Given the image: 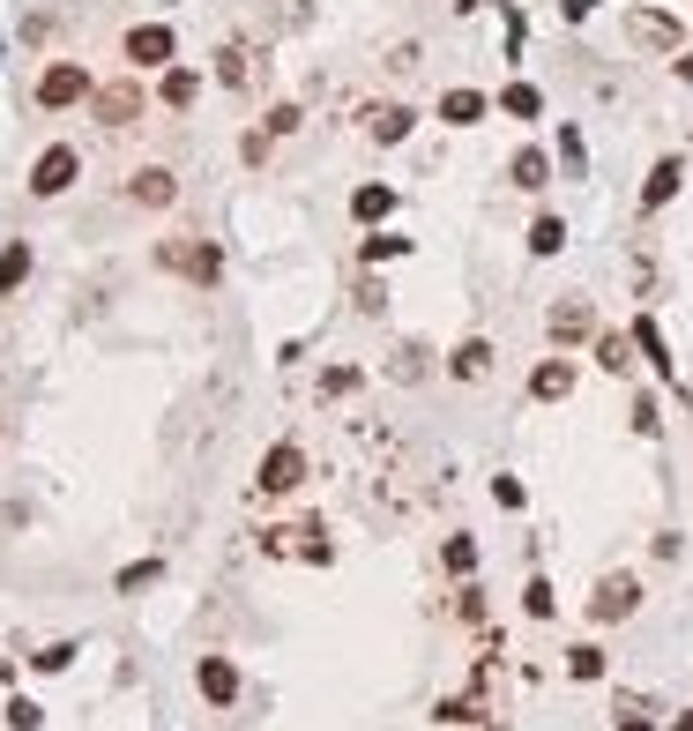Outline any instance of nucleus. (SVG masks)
<instances>
[{
	"instance_id": "34",
	"label": "nucleus",
	"mask_w": 693,
	"mask_h": 731,
	"mask_svg": "<svg viewBox=\"0 0 693 731\" xmlns=\"http://www.w3.org/2000/svg\"><path fill=\"white\" fill-rule=\"evenodd\" d=\"M321 388H328V396H351V388H359V374H351V366H336V374H321Z\"/></svg>"
},
{
	"instance_id": "39",
	"label": "nucleus",
	"mask_w": 693,
	"mask_h": 731,
	"mask_svg": "<svg viewBox=\"0 0 693 731\" xmlns=\"http://www.w3.org/2000/svg\"><path fill=\"white\" fill-rule=\"evenodd\" d=\"M619 731H649V724H619Z\"/></svg>"
},
{
	"instance_id": "14",
	"label": "nucleus",
	"mask_w": 693,
	"mask_h": 731,
	"mask_svg": "<svg viewBox=\"0 0 693 731\" xmlns=\"http://www.w3.org/2000/svg\"><path fill=\"white\" fill-rule=\"evenodd\" d=\"M366 128H373V142H403V134L418 128V113H410V105H373Z\"/></svg>"
},
{
	"instance_id": "13",
	"label": "nucleus",
	"mask_w": 693,
	"mask_h": 731,
	"mask_svg": "<svg viewBox=\"0 0 693 731\" xmlns=\"http://www.w3.org/2000/svg\"><path fill=\"white\" fill-rule=\"evenodd\" d=\"M31 284V239H8L0 247V299H15Z\"/></svg>"
},
{
	"instance_id": "6",
	"label": "nucleus",
	"mask_w": 693,
	"mask_h": 731,
	"mask_svg": "<svg viewBox=\"0 0 693 731\" xmlns=\"http://www.w3.org/2000/svg\"><path fill=\"white\" fill-rule=\"evenodd\" d=\"M634 604H642V582H634V575H604L597 598H589V612H597V620H626Z\"/></svg>"
},
{
	"instance_id": "7",
	"label": "nucleus",
	"mask_w": 693,
	"mask_h": 731,
	"mask_svg": "<svg viewBox=\"0 0 693 731\" xmlns=\"http://www.w3.org/2000/svg\"><path fill=\"white\" fill-rule=\"evenodd\" d=\"M626 38L656 45V52H686V45H679V23H671V15H656V8H634V15H626Z\"/></svg>"
},
{
	"instance_id": "27",
	"label": "nucleus",
	"mask_w": 693,
	"mask_h": 731,
	"mask_svg": "<svg viewBox=\"0 0 693 731\" xmlns=\"http://www.w3.org/2000/svg\"><path fill=\"white\" fill-rule=\"evenodd\" d=\"M157 575H164L157 559H134V567H120V590H127V598H134V590H150Z\"/></svg>"
},
{
	"instance_id": "29",
	"label": "nucleus",
	"mask_w": 693,
	"mask_h": 731,
	"mask_svg": "<svg viewBox=\"0 0 693 731\" xmlns=\"http://www.w3.org/2000/svg\"><path fill=\"white\" fill-rule=\"evenodd\" d=\"M8 724H15V731H38L45 709H38V701H8Z\"/></svg>"
},
{
	"instance_id": "12",
	"label": "nucleus",
	"mask_w": 693,
	"mask_h": 731,
	"mask_svg": "<svg viewBox=\"0 0 693 731\" xmlns=\"http://www.w3.org/2000/svg\"><path fill=\"white\" fill-rule=\"evenodd\" d=\"M195 687H202L209 701H216V709H224V701H232V694H239V672H232V664H224V657H202V664H195Z\"/></svg>"
},
{
	"instance_id": "22",
	"label": "nucleus",
	"mask_w": 693,
	"mask_h": 731,
	"mask_svg": "<svg viewBox=\"0 0 693 731\" xmlns=\"http://www.w3.org/2000/svg\"><path fill=\"white\" fill-rule=\"evenodd\" d=\"M634 344H642V358H649L656 374H671V351H663V329H656L649 314H634Z\"/></svg>"
},
{
	"instance_id": "35",
	"label": "nucleus",
	"mask_w": 693,
	"mask_h": 731,
	"mask_svg": "<svg viewBox=\"0 0 693 731\" xmlns=\"http://www.w3.org/2000/svg\"><path fill=\"white\" fill-rule=\"evenodd\" d=\"M656 426H663V418H656V403H649V396H634V433H656Z\"/></svg>"
},
{
	"instance_id": "32",
	"label": "nucleus",
	"mask_w": 693,
	"mask_h": 731,
	"mask_svg": "<svg viewBox=\"0 0 693 731\" xmlns=\"http://www.w3.org/2000/svg\"><path fill=\"white\" fill-rule=\"evenodd\" d=\"M522 604H530V620H552V590H544V582H530V590H522Z\"/></svg>"
},
{
	"instance_id": "19",
	"label": "nucleus",
	"mask_w": 693,
	"mask_h": 731,
	"mask_svg": "<svg viewBox=\"0 0 693 731\" xmlns=\"http://www.w3.org/2000/svg\"><path fill=\"white\" fill-rule=\"evenodd\" d=\"M388 210H396V187H380V179L351 194V216H359V224H380V216H388Z\"/></svg>"
},
{
	"instance_id": "15",
	"label": "nucleus",
	"mask_w": 693,
	"mask_h": 731,
	"mask_svg": "<svg viewBox=\"0 0 693 731\" xmlns=\"http://www.w3.org/2000/svg\"><path fill=\"white\" fill-rule=\"evenodd\" d=\"M157 97H164V105H172V113H187V105L202 97V75H195V68H164Z\"/></svg>"
},
{
	"instance_id": "33",
	"label": "nucleus",
	"mask_w": 693,
	"mask_h": 731,
	"mask_svg": "<svg viewBox=\"0 0 693 731\" xmlns=\"http://www.w3.org/2000/svg\"><path fill=\"white\" fill-rule=\"evenodd\" d=\"M216 75H224V83H246V52H239V45H232V52L216 60Z\"/></svg>"
},
{
	"instance_id": "11",
	"label": "nucleus",
	"mask_w": 693,
	"mask_h": 731,
	"mask_svg": "<svg viewBox=\"0 0 693 731\" xmlns=\"http://www.w3.org/2000/svg\"><path fill=\"white\" fill-rule=\"evenodd\" d=\"M589 329H597L589 299H560V306H552V344H582Z\"/></svg>"
},
{
	"instance_id": "1",
	"label": "nucleus",
	"mask_w": 693,
	"mask_h": 731,
	"mask_svg": "<svg viewBox=\"0 0 693 731\" xmlns=\"http://www.w3.org/2000/svg\"><path fill=\"white\" fill-rule=\"evenodd\" d=\"M157 269L187 276V284H216V276H224V255H216L209 239H157Z\"/></svg>"
},
{
	"instance_id": "2",
	"label": "nucleus",
	"mask_w": 693,
	"mask_h": 731,
	"mask_svg": "<svg viewBox=\"0 0 693 731\" xmlns=\"http://www.w3.org/2000/svg\"><path fill=\"white\" fill-rule=\"evenodd\" d=\"M90 90H97V83L82 75L75 60H52V68L38 75V105H45V113H68V105H82V97H90Z\"/></svg>"
},
{
	"instance_id": "26",
	"label": "nucleus",
	"mask_w": 693,
	"mask_h": 731,
	"mask_svg": "<svg viewBox=\"0 0 693 731\" xmlns=\"http://www.w3.org/2000/svg\"><path fill=\"white\" fill-rule=\"evenodd\" d=\"M567 672H574V680H604V649H589V642H582V649L567 657Z\"/></svg>"
},
{
	"instance_id": "25",
	"label": "nucleus",
	"mask_w": 693,
	"mask_h": 731,
	"mask_svg": "<svg viewBox=\"0 0 693 731\" xmlns=\"http://www.w3.org/2000/svg\"><path fill=\"white\" fill-rule=\"evenodd\" d=\"M359 255L380 269V261H403V255H410V239H396V232H366V247H359Z\"/></svg>"
},
{
	"instance_id": "28",
	"label": "nucleus",
	"mask_w": 693,
	"mask_h": 731,
	"mask_svg": "<svg viewBox=\"0 0 693 731\" xmlns=\"http://www.w3.org/2000/svg\"><path fill=\"white\" fill-rule=\"evenodd\" d=\"M31 664H38V672H68V664H75V642H45Z\"/></svg>"
},
{
	"instance_id": "20",
	"label": "nucleus",
	"mask_w": 693,
	"mask_h": 731,
	"mask_svg": "<svg viewBox=\"0 0 693 731\" xmlns=\"http://www.w3.org/2000/svg\"><path fill=\"white\" fill-rule=\"evenodd\" d=\"M478 113H485L478 90H448V97H441V120H448V128H478Z\"/></svg>"
},
{
	"instance_id": "9",
	"label": "nucleus",
	"mask_w": 693,
	"mask_h": 731,
	"mask_svg": "<svg viewBox=\"0 0 693 731\" xmlns=\"http://www.w3.org/2000/svg\"><path fill=\"white\" fill-rule=\"evenodd\" d=\"M127 194H134V202H142V210H172V202H179V179L164 173V165H142V173H134V187H127Z\"/></svg>"
},
{
	"instance_id": "21",
	"label": "nucleus",
	"mask_w": 693,
	"mask_h": 731,
	"mask_svg": "<svg viewBox=\"0 0 693 731\" xmlns=\"http://www.w3.org/2000/svg\"><path fill=\"white\" fill-rule=\"evenodd\" d=\"M560 247H567V216H537V224H530V255L552 261Z\"/></svg>"
},
{
	"instance_id": "10",
	"label": "nucleus",
	"mask_w": 693,
	"mask_h": 731,
	"mask_svg": "<svg viewBox=\"0 0 693 731\" xmlns=\"http://www.w3.org/2000/svg\"><path fill=\"white\" fill-rule=\"evenodd\" d=\"M530 396L537 403H567L574 396V358H544V366L530 374Z\"/></svg>"
},
{
	"instance_id": "5",
	"label": "nucleus",
	"mask_w": 693,
	"mask_h": 731,
	"mask_svg": "<svg viewBox=\"0 0 693 731\" xmlns=\"http://www.w3.org/2000/svg\"><path fill=\"white\" fill-rule=\"evenodd\" d=\"M298 477H306V456H298L291 440H277V448L261 456V471H254V485H261V493H291Z\"/></svg>"
},
{
	"instance_id": "30",
	"label": "nucleus",
	"mask_w": 693,
	"mask_h": 731,
	"mask_svg": "<svg viewBox=\"0 0 693 731\" xmlns=\"http://www.w3.org/2000/svg\"><path fill=\"white\" fill-rule=\"evenodd\" d=\"M306 128V113H298V105H277V113H269V134H298Z\"/></svg>"
},
{
	"instance_id": "37",
	"label": "nucleus",
	"mask_w": 693,
	"mask_h": 731,
	"mask_svg": "<svg viewBox=\"0 0 693 731\" xmlns=\"http://www.w3.org/2000/svg\"><path fill=\"white\" fill-rule=\"evenodd\" d=\"M671 68H679V83H693V52H671Z\"/></svg>"
},
{
	"instance_id": "16",
	"label": "nucleus",
	"mask_w": 693,
	"mask_h": 731,
	"mask_svg": "<svg viewBox=\"0 0 693 731\" xmlns=\"http://www.w3.org/2000/svg\"><path fill=\"white\" fill-rule=\"evenodd\" d=\"M679 179H686V165H679V157H663V165L649 173V187H642V210H663V202L679 194Z\"/></svg>"
},
{
	"instance_id": "8",
	"label": "nucleus",
	"mask_w": 693,
	"mask_h": 731,
	"mask_svg": "<svg viewBox=\"0 0 693 731\" xmlns=\"http://www.w3.org/2000/svg\"><path fill=\"white\" fill-rule=\"evenodd\" d=\"M127 60H134V68H164V60H172V31H164V23H134V31H127Z\"/></svg>"
},
{
	"instance_id": "4",
	"label": "nucleus",
	"mask_w": 693,
	"mask_h": 731,
	"mask_svg": "<svg viewBox=\"0 0 693 731\" xmlns=\"http://www.w3.org/2000/svg\"><path fill=\"white\" fill-rule=\"evenodd\" d=\"M90 113H97L105 128H134V120H142V83H105V90H90Z\"/></svg>"
},
{
	"instance_id": "24",
	"label": "nucleus",
	"mask_w": 693,
	"mask_h": 731,
	"mask_svg": "<svg viewBox=\"0 0 693 731\" xmlns=\"http://www.w3.org/2000/svg\"><path fill=\"white\" fill-rule=\"evenodd\" d=\"M537 105H544V97H537L530 83H507V90H500V113H507V120H537Z\"/></svg>"
},
{
	"instance_id": "18",
	"label": "nucleus",
	"mask_w": 693,
	"mask_h": 731,
	"mask_svg": "<svg viewBox=\"0 0 693 731\" xmlns=\"http://www.w3.org/2000/svg\"><path fill=\"white\" fill-rule=\"evenodd\" d=\"M507 179H515L522 194H537V187L552 179V157H544V150H515V165H507Z\"/></svg>"
},
{
	"instance_id": "23",
	"label": "nucleus",
	"mask_w": 693,
	"mask_h": 731,
	"mask_svg": "<svg viewBox=\"0 0 693 731\" xmlns=\"http://www.w3.org/2000/svg\"><path fill=\"white\" fill-rule=\"evenodd\" d=\"M597 366H612V374H634V337H597Z\"/></svg>"
},
{
	"instance_id": "3",
	"label": "nucleus",
	"mask_w": 693,
	"mask_h": 731,
	"mask_svg": "<svg viewBox=\"0 0 693 731\" xmlns=\"http://www.w3.org/2000/svg\"><path fill=\"white\" fill-rule=\"evenodd\" d=\"M75 173H82V157L68 150V142H52L38 165H31V194H38V202H52V194H68V187H75Z\"/></svg>"
},
{
	"instance_id": "38",
	"label": "nucleus",
	"mask_w": 693,
	"mask_h": 731,
	"mask_svg": "<svg viewBox=\"0 0 693 731\" xmlns=\"http://www.w3.org/2000/svg\"><path fill=\"white\" fill-rule=\"evenodd\" d=\"M671 731H693V709H686V717H679V724H671Z\"/></svg>"
},
{
	"instance_id": "31",
	"label": "nucleus",
	"mask_w": 693,
	"mask_h": 731,
	"mask_svg": "<svg viewBox=\"0 0 693 731\" xmlns=\"http://www.w3.org/2000/svg\"><path fill=\"white\" fill-rule=\"evenodd\" d=\"M448 567L455 575H470V567H478V545H470V538H448Z\"/></svg>"
},
{
	"instance_id": "36",
	"label": "nucleus",
	"mask_w": 693,
	"mask_h": 731,
	"mask_svg": "<svg viewBox=\"0 0 693 731\" xmlns=\"http://www.w3.org/2000/svg\"><path fill=\"white\" fill-rule=\"evenodd\" d=\"M560 15H567V23H589V15H597V0H560Z\"/></svg>"
},
{
	"instance_id": "17",
	"label": "nucleus",
	"mask_w": 693,
	"mask_h": 731,
	"mask_svg": "<svg viewBox=\"0 0 693 731\" xmlns=\"http://www.w3.org/2000/svg\"><path fill=\"white\" fill-rule=\"evenodd\" d=\"M448 366H455V381H485V374H492V344H485V337H470V344H455Z\"/></svg>"
}]
</instances>
